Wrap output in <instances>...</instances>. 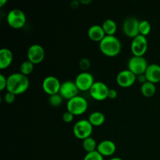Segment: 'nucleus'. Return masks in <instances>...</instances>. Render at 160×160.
I'll return each instance as SVG.
<instances>
[{"label":"nucleus","mask_w":160,"mask_h":160,"mask_svg":"<svg viewBox=\"0 0 160 160\" xmlns=\"http://www.w3.org/2000/svg\"><path fill=\"white\" fill-rule=\"evenodd\" d=\"M13 60V54L12 51L7 48H2L0 50V69L4 70L12 63Z\"/></svg>","instance_id":"obj_18"},{"label":"nucleus","mask_w":160,"mask_h":160,"mask_svg":"<svg viewBox=\"0 0 160 160\" xmlns=\"http://www.w3.org/2000/svg\"><path fill=\"white\" fill-rule=\"evenodd\" d=\"M147 80L153 84L160 82V65L156 63H152L148 65L145 73Z\"/></svg>","instance_id":"obj_16"},{"label":"nucleus","mask_w":160,"mask_h":160,"mask_svg":"<svg viewBox=\"0 0 160 160\" xmlns=\"http://www.w3.org/2000/svg\"><path fill=\"white\" fill-rule=\"evenodd\" d=\"M140 21L134 17H128L123 20V31L128 37L134 38L139 34Z\"/></svg>","instance_id":"obj_9"},{"label":"nucleus","mask_w":160,"mask_h":160,"mask_svg":"<svg viewBox=\"0 0 160 160\" xmlns=\"http://www.w3.org/2000/svg\"><path fill=\"white\" fill-rule=\"evenodd\" d=\"M131 49L133 56H144L148 49V40L145 36L138 34L132 39Z\"/></svg>","instance_id":"obj_8"},{"label":"nucleus","mask_w":160,"mask_h":160,"mask_svg":"<svg viewBox=\"0 0 160 160\" xmlns=\"http://www.w3.org/2000/svg\"><path fill=\"white\" fill-rule=\"evenodd\" d=\"M88 120H89V122L92 123V125L93 127H99L102 126L105 123L106 117H105V115L102 112L95 111V112H92L89 115V117Z\"/></svg>","instance_id":"obj_19"},{"label":"nucleus","mask_w":160,"mask_h":160,"mask_svg":"<svg viewBox=\"0 0 160 160\" xmlns=\"http://www.w3.org/2000/svg\"><path fill=\"white\" fill-rule=\"evenodd\" d=\"M118 95V93H117V90L113 88H109V95H108V98H110V99H115L116 98Z\"/></svg>","instance_id":"obj_31"},{"label":"nucleus","mask_w":160,"mask_h":160,"mask_svg":"<svg viewBox=\"0 0 160 160\" xmlns=\"http://www.w3.org/2000/svg\"><path fill=\"white\" fill-rule=\"evenodd\" d=\"M93 128L94 127L92 126L88 120H86V119L80 120L73 126V134L78 139L84 140V139L91 137L92 131H93Z\"/></svg>","instance_id":"obj_4"},{"label":"nucleus","mask_w":160,"mask_h":160,"mask_svg":"<svg viewBox=\"0 0 160 160\" xmlns=\"http://www.w3.org/2000/svg\"><path fill=\"white\" fill-rule=\"evenodd\" d=\"M79 89L76 83L73 81H65L61 84L59 94L63 99L70 100L74 97L78 96Z\"/></svg>","instance_id":"obj_13"},{"label":"nucleus","mask_w":160,"mask_h":160,"mask_svg":"<svg viewBox=\"0 0 160 160\" xmlns=\"http://www.w3.org/2000/svg\"><path fill=\"white\" fill-rule=\"evenodd\" d=\"M156 84L146 81L141 86V92L145 97H152L156 94Z\"/></svg>","instance_id":"obj_21"},{"label":"nucleus","mask_w":160,"mask_h":160,"mask_svg":"<svg viewBox=\"0 0 160 160\" xmlns=\"http://www.w3.org/2000/svg\"><path fill=\"white\" fill-rule=\"evenodd\" d=\"M7 23L14 29H20L25 25L27 17L24 12L19 9H12L8 12L6 17Z\"/></svg>","instance_id":"obj_5"},{"label":"nucleus","mask_w":160,"mask_h":160,"mask_svg":"<svg viewBox=\"0 0 160 160\" xmlns=\"http://www.w3.org/2000/svg\"><path fill=\"white\" fill-rule=\"evenodd\" d=\"M88 35L91 40L100 42L106 37V34L101 25L94 24L89 28L88 31Z\"/></svg>","instance_id":"obj_17"},{"label":"nucleus","mask_w":160,"mask_h":160,"mask_svg":"<svg viewBox=\"0 0 160 160\" xmlns=\"http://www.w3.org/2000/svg\"><path fill=\"white\" fill-rule=\"evenodd\" d=\"M148 67V62L144 56H133L128 62V69L134 73L136 76L144 74Z\"/></svg>","instance_id":"obj_6"},{"label":"nucleus","mask_w":160,"mask_h":160,"mask_svg":"<svg viewBox=\"0 0 160 160\" xmlns=\"http://www.w3.org/2000/svg\"><path fill=\"white\" fill-rule=\"evenodd\" d=\"M83 148L85 150L87 153L92 152L96 151L97 147H98V144H97L96 141L92 137H89L88 138L83 140Z\"/></svg>","instance_id":"obj_22"},{"label":"nucleus","mask_w":160,"mask_h":160,"mask_svg":"<svg viewBox=\"0 0 160 160\" xmlns=\"http://www.w3.org/2000/svg\"><path fill=\"white\" fill-rule=\"evenodd\" d=\"M34 64L31 61L28 60H28L23 61L20 67V73H23L25 76H28V75L31 74L33 72V70H34Z\"/></svg>","instance_id":"obj_23"},{"label":"nucleus","mask_w":160,"mask_h":160,"mask_svg":"<svg viewBox=\"0 0 160 160\" xmlns=\"http://www.w3.org/2000/svg\"><path fill=\"white\" fill-rule=\"evenodd\" d=\"M62 101H63V98L61 96L59 93L49 95V98H48V102L53 107H59V106H60L62 105Z\"/></svg>","instance_id":"obj_25"},{"label":"nucleus","mask_w":160,"mask_h":160,"mask_svg":"<svg viewBox=\"0 0 160 160\" xmlns=\"http://www.w3.org/2000/svg\"><path fill=\"white\" fill-rule=\"evenodd\" d=\"M109 88L102 81H95L89 90L90 95L97 101H103L108 98Z\"/></svg>","instance_id":"obj_7"},{"label":"nucleus","mask_w":160,"mask_h":160,"mask_svg":"<svg viewBox=\"0 0 160 160\" xmlns=\"http://www.w3.org/2000/svg\"><path fill=\"white\" fill-rule=\"evenodd\" d=\"M100 51L106 56L114 57L121 51V42L115 35H106L99 42Z\"/></svg>","instance_id":"obj_2"},{"label":"nucleus","mask_w":160,"mask_h":160,"mask_svg":"<svg viewBox=\"0 0 160 160\" xmlns=\"http://www.w3.org/2000/svg\"><path fill=\"white\" fill-rule=\"evenodd\" d=\"M91 0H89V1H81V2L82 3V4H84V3H87V4H88L89 2H91Z\"/></svg>","instance_id":"obj_35"},{"label":"nucleus","mask_w":160,"mask_h":160,"mask_svg":"<svg viewBox=\"0 0 160 160\" xmlns=\"http://www.w3.org/2000/svg\"><path fill=\"white\" fill-rule=\"evenodd\" d=\"M88 107V101L81 95L74 97L68 100L67 103V111L73 113L74 116H80L84 114Z\"/></svg>","instance_id":"obj_3"},{"label":"nucleus","mask_w":160,"mask_h":160,"mask_svg":"<svg viewBox=\"0 0 160 160\" xmlns=\"http://www.w3.org/2000/svg\"><path fill=\"white\" fill-rule=\"evenodd\" d=\"M137 80L142 84H144V83H145L146 81H148V80H147V78H146V76H145V73H144V74H141V75H138V76H137Z\"/></svg>","instance_id":"obj_32"},{"label":"nucleus","mask_w":160,"mask_h":160,"mask_svg":"<svg viewBox=\"0 0 160 160\" xmlns=\"http://www.w3.org/2000/svg\"><path fill=\"white\" fill-rule=\"evenodd\" d=\"M73 118H74V115L67 110L62 115V120L66 123H70V122L73 121Z\"/></svg>","instance_id":"obj_29"},{"label":"nucleus","mask_w":160,"mask_h":160,"mask_svg":"<svg viewBox=\"0 0 160 160\" xmlns=\"http://www.w3.org/2000/svg\"><path fill=\"white\" fill-rule=\"evenodd\" d=\"M102 27L106 35H114L117 30V23L112 19H106L102 23Z\"/></svg>","instance_id":"obj_20"},{"label":"nucleus","mask_w":160,"mask_h":160,"mask_svg":"<svg viewBox=\"0 0 160 160\" xmlns=\"http://www.w3.org/2000/svg\"><path fill=\"white\" fill-rule=\"evenodd\" d=\"M61 84L59 80L56 77L49 75L45 78L42 81V88L44 92L48 95H52L59 93Z\"/></svg>","instance_id":"obj_11"},{"label":"nucleus","mask_w":160,"mask_h":160,"mask_svg":"<svg viewBox=\"0 0 160 160\" xmlns=\"http://www.w3.org/2000/svg\"><path fill=\"white\" fill-rule=\"evenodd\" d=\"M117 83L123 88H129L137 81V76L128 69L121 70L117 75Z\"/></svg>","instance_id":"obj_14"},{"label":"nucleus","mask_w":160,"mask_h":160,"mask_svg":"<svg viewBox=\"0 0 160 160\" xmlns=\"http://www.w3.org/2000/svg\"><path fill=\"white\" fill-rule=\"evenodd\" d=\"M151 29L152 26L149 21L146 20H141L140 23H139V34H142V35L146 37L150 33Z\"/></svg>","instance_id":"obj_24"},{"label":"nucleus","mask_w":160,"mask_h":160,"mask_svg":"<svg viewBox=\"0 0 160 160\" xmlns=\"http://www.w3.org/2000/svg\"><path fill=\"white\" fill-rule=\"evenodd\" d=\"M30 85L28 76L23 73H13L7 77V85L6 90L15 95H20L26 92Z\"/></svg>","instance_id":"obj_1"},{"label":"nucleus","mask_w":160,"mask_h":160,"mask_svg":"<svg viewBox=\"0 0 160 160\" xmlns=\"http://www.w3.org/2000/svg\"><path fill=\"white\" fill-rule=\"evenodd\" d=\"M117 150L116 144L111 140L102 141L98 144L97 151L102 156H111L115 153Z\"/></svg>","instance_id":"obj_15"},{"label":"nucleus","mask_w":160,"mask_h":160,"mask_svg":"<svg viewBox=\"0 0 160 160\" xmlns=\"http://www.w3.org/2000/svg\"><path fill=\"white\" fill-rule=\"evenodd\" d=\"M6 2H7L6 0H1V1H0V6H3V5Z\"/></svg>","instance_id":"obj_33"},{"label":"nucleus","mask_w":160,"mask_h":160,"mask_svg":"<svg viewBox=\"0 0 160 160\" xmlns=\"http://www.w3.org/2000/svg\"><path fill=\"white\" fill-rule=\"evenodd\" d=\"M16 95L14 94L11 93V92H7L4 95V100L6 103H9V104H11V103L15 101Z\"/></svg>","instance_id":"obj_28"},{"label":"nucleus","mask_w":160,"mask_h":160,"mask_svg":"<svg viewBox=\"0 0 160 160\" xmlns=\"http://www.w3.org/2000/svg\"><path fill=\"white\" fill-rule=\"evenodd\" d=\"M109 160H123V159H120V158H119V157H112V158H111Z\"/></svg>","instance_id":"obj_34"},{"label":"nucleus","mask_w":160,"mask_h":160,"mask_svg":"<svg viewBox=\"0 0 160 160\" xmlns=\"http://www.w3.org/2000/svg\"><path fill=\"white\" fill-rule=\"evenodd\" d=\"M79 67L83 71H88L91 67V61L87 58H83L79 62Z\"/></svg>","instance_id":"obj_27"},{"label":"nucleus","mask_w":160,"mask_h":160,"mask_svg":"<svg viewBox=\"0 0 160 160\" xmlns=\"http://www.w3.org/2000/svg\"><path fill=\"white\" fill-rule=\"evenodd\" d=\"M6 85H7V78L1 73L0 74V91L6 89Z\"/></svg>","instance_id":"obj_30"},{"label":"nucleus","mask_w":160,"mask_h":160,"mask_svg":"<svg viewBox=\"0 0 160 160\" xmlns=\"http://www.w3.org/2000/svg\"><path fill=\"white\" fill-rule=\"evenodd\" d=\"M104 156H102L98 151H94L88 152L85 155L83 160H104Z\"/></svg>","instance_id":"obj_26"},{"label":"nucleus","mask_w":160,"mask_h":160,"mask_svg":"<svg viewBox=\"0 0 160 160\" xmlns=\"http://www.w3.org/2000/svg\"><path fill=\"white\" fill-rule=\"evenodd\" d=\"M28 59L34 65L38 64L43 61L45 58V49L39 44H33L28 49Z\"/></svg>","instance_id":"obj_12"},{"label":"nucleus","mask_w":160,"mask_h":160,"mask_svg":"<svg viewBox=\"0 0 160 160\" xmlns=\"http://www.w3.org/2000/svg\"><path fill=\"white\" fill-rule=\"evenodd\" d=\"M74 81L79 91L86 92L90 90L92 86L95 83V79L93 75L91 73L88 71H82L77 75Z\"/></svg>","instance_id":"obj_10"}]
</instances>
